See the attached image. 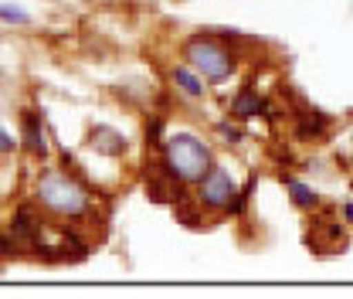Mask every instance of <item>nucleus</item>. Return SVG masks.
<instances>
[{
	"label": "nucleus",
	"mask_w": 353,
	"mask_h": 299,
	"mask_svg": "<svg viewBox=\"0 0 353 299\" xmlns=\"http://www.w3.org/2000/svg\"><path fill=\"white\" fill-rule=\"evenodd\" d=\"M197 201H201V208H208V211H228L231 204H234V197H238V184H234V177L224 171V167H211V171L204 173L197 184Z\"/></svg>",
	"instance_id": "4"
},
{
	"label": "nucleus",
	"mask_w": 353,
	"mask_h": 299,
	"mask_svg": "<svg viewBox=\"0 0 353 299\" xmlns=\"http://www.w3.org/2000/svg\"><path fill=\"white\" fill-rule=\"evenodd\" d=\"M31 201L41 204V211L65 218V221H85L95 211V201H92L85 180L75 171H54V167L38 173Z\"/></svg>",
	"instance_id": "1"
},
{
	"label": "nucleus",
	"mask_w": 353,
	"mask_h": 299,
	"mask_svg": "<svg viewBox=\"0 0 353 299\" xmlns=\"http://www.w3.org/2000/svg\"><path fill=\"white\" fill-rule=\"evenodd\" d=\"M343 218L353 224V201H347V204H343Z\"/></svg>",
	"instance_id": "14"
},
{
	"label": "nucleus",
	"mask_w": 353,
	"mask_h": 299,
	"mask_svg": "<svg viewBox=\"0 0 353 299\" xmlns=\"http://www.w3.org/2000/svg\"><path fill=\"white\" fill-rule=\"evenodd\" d=\"M21 139H24V146H28L31 157L48 160V129H44V116L38 109H31V106L21 109Z\"/></svg>",
	"instance_id": "5"
},
{
	"label": "nucleus",
	"mask_w": 353,
	"mask_h": 299,
	"mask_svg": "<svg viewBox=\"0 0 353 299\" xmlns=\"http://www.w3.org/2000/svg\"><path fill=\"white\" fill-rule=\"evenodd\" d=\"M88 143H92V150H99V153H105V157H126V150H130L126 136H123L119 129H109V126H95Z\"/></svg>",
	"instance_id": "7"
},
{
	"label": "nucleus",
	"mask_w": 353,
	"mask_h": 299,
	"mask_svg": "<svg viewBox=\"0 0 353 299\" xmlns=\"http://www.w3.org/2000/svg\"><path fill=\"white\" fill-rule=\"evenodd\" d=\"M285 187H289V201L299 208V211H312L316 204H319V197H316V191L303 184V180H296V177H285Z\"/></svg>",
	"instance_id": "8"
},
{
	"label": "nucleus",
	"mask_w": 353,
	"mask_h": 299,
	"mask_svg": "<svg viewBox=\"0 0 353 299\" xmlns=\"http://www.w3.org/2000/svg\"><path fill=\"white\" fill-rule=\"evenodd\" d=\"M262 109H265V102L259 99V92H252V88H241V92L234 95V102H231V113H234V116H241V119L259 116Z\"/></svg>",
	"instance_id": "9"
},
{
	"label": "nucleus",
	"mask_w": 353,
	"mask_h": 299,
	"mask_svg": "<svg viewBox=\"0 0 353 299\" xmlns=\"http://www.w3.org/2000/svg\"><path fill=\"white\" fill-rule=\"evenodd\" d=\"M221 136H224V139H228V143H238V139H241V133H238V129L234 126H228V123H221Z\"/></svg>",
	"instance_id": "13"
},
{
	"label": "nucleus",
	"mask_w": 353,
	"mask_h": 299,
	"mask_svg": "<svg viewBox=\"0 0 353 299\" xmlns=\"http://www.w3.org/2000/svg\"><path fill=\"white\" fill-rule=\"evenodd\" d=\"M160 167L180 184H197L214 167L211 146L194 133H167L160 143Z\"/></svg>",
	"instance_id": "2"
},
{
	"label": "nucleus",
	"mask_w": 353,
	"mask_h": 299,
	"mask_svg": "<svg viewBox=\"0 0 353 299\" xmlns=\"http://www.w3.org/2000/svg\"><path fill=\"white\" fill-rule=\"evenodd\" d=\"M17 146H21V143H17V139L7 133V129L0 126V157H10V153H17Z\"/></svg>",
	"instance_id": "12"
},
{
	"label": "nucleus",
	"mask_w": 353,
	"mask_h": 299,
	"mask_svg": "<svg viewBox=\"0 0 353 299\" xmlns=\"http://www.w3.org/2000/svg\"><path fill=\"white\" fill-rule=\"evenodd\" d=\"M170 82H174V88L180 92V95H187V99H204V92H208L204 75H201V72H194L187 61L170 68Z\"/></svg>",
	"instance_id": "6"
},
{
	"label": "nucleus",
	"mask_w": 353,
	"mask_h": 299,
	"mask_svg": "<svg viewBox=\"0 0 353 299\" xmlns=\"http://www.w3.org/2000/svg\"><path fill=\"white\" fill-rule=\"evenodd\" d=\"M21 255V242L14 238V231H0V258H17Z\"/></svg>",
	"instance_id": "11"
},
{
	"label": "nucleus",
	"mask_w": 353,
	"mask_h": 299,
	"mask_svg": "<svg viewBox=\"0 0 353 299\" xmlns=\"http://www.w3.org/2000/svg\"><path fill=\"white\" fill-rule=\"evenodd\" d=\"M0 21H3V24L28 28V24H31V14H28V10H21V7H14V3H0Z\"/></svg>",
	"instance_id": "10"
},
{
	"label": "nucleus",
	"mask_w": 353,
	"mask_h": 299,
	"mask_svg": "<svg viewBox=\"0 0 353 299\" xmlns=\"http://www.w3.org/2000/svg\"><path fill=\"white\" fill-rule=\"evenodd\" d=\"M180 55H183V61L194 72L204 75V82H214V86L224 82V79H231V72H234V51L221 41L218 31L187 38L183 48H180Z\"/></svg>",
	"instance_id": "3"
}]
</instances>
